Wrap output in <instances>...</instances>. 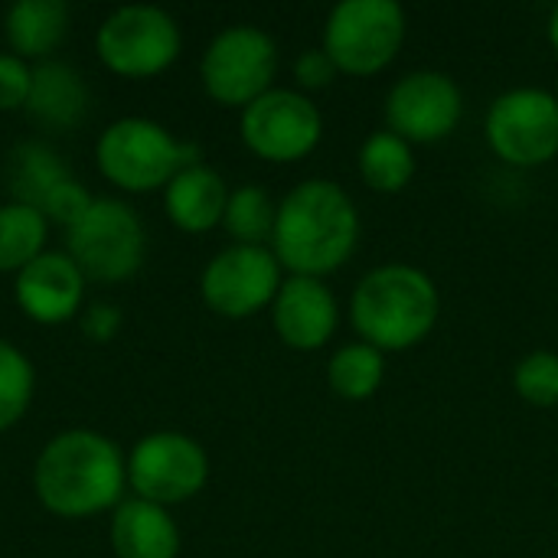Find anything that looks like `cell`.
<instances>
[{"instance_id":"5bb4252c","label":"cell","mask_w":558,"mask_h":558,"mask_svg":"<svg viewBox=\"0 0 558 558\" xmlns=\"http://www.w3.org/2000/svg\"><path fill=\"white\" fill-rule=\"evenodd\" d=\"M271 324L284 347L314 353L333 340L340 327V304L320 278L288 275L271 304Z\"/></svg>"},{"instance_id":"484cf974","label":"cell","mask_w":558,"mask_h":558,"mask_svg":"<svg viewBox=\"0 0 558 558\" xmlns=\"http://www.w3.org/2000/svg\"><path fill=\"white\" fill-rule=\"evenodd\" d=\"M513 389L526 405L556 409L558 405V353L536 350L526 353L513 369Z\"/></svg>"},{"instance_id":"cb8c5ba5","label":"cell","mask_w":558,"mask_h":558,"mask_svg":"<svg viewBox=\"0 0 558 558\" xmlns=\"http://www.w3.org/2000/svg\"><path fill=\"white\" fill-rule=\"evenodd\" d=\"M278 203L262 186H239L229 193L222 226L235 239V245H265L275 232Z\"/></svg>"},{"instance_id":"7c38bea8","label":"cell","mask_w":558,"mask_h":558,"mask_svg":"<svg viewBox=\"0 0 558 558\" xmlns=\"http://www.w3.org/2000/svg\"><path fill=\"white\" fill-rule=\"evenodd\" d=\"M209 458L180 432H154L141 438L128 458V484L147 504L167 507L196 497L206 487Z\"/></svg>"},{"instance_id":"7402d4cb","label":"cell","mask_w":558,"mask_h":558,"mask_svg":"<svg viewBox=\"0 0 558 558\" xmlns=\"http://www.w3.org/2000/svg\"><path fill=\"white\" fill-rule=\"evenodd\" d=\"M72 180L65 167L56 160V154L43 144H20L13 150L10 163V190L16 193V203H26L43 213V203L52 196L56 186Z\"/></svg>"},{"instance_id":"83f0119b","label":"cell","mask_w":558,"mask_h":558,"mask_svg":"<svg viewBox=\"0 0 558 558\" xmlns=\"http://www.w3.org/2000/svg\"><path fill=\"white\" fill-rule=\"evenodd\" d=\"M337 75H340V69H337L333 59L324 52V46H320V49H304V52L298 56V62H294V78H298V85L307 88V92H317V88L333 85Z\"/></svg>"},{"instance_id":"603a6c76","label":"cell","mask_w":558,"mask_h":558,"mask_svg":"<svg viewBox=\"0 0 558 558\" xmlns=\"http://www.w3.org/2000/svg\"><path fill=\"white\" fill-rule=\"evenodd\" d=\"M46 216L26 203L0 206V271H23L43 255Z\"/></svg>"},{"instance_id":"8fae6325","label":"cell","mask_w":558,"mask_h":558,"mask_svg":"<svg viewBox=\"0 0 558 558\" xmlns=\"http://www.w3.org/2000/svg\"><path fill=\"white\" fill-rule=\"evenodd\" d=\"M281 265L268 245H229L203 271L199 291L209 311L229 320H245L275 304Z\"/></svg>"},{"instance_id":"f546056e","label":"cell","mask_w":558,"mask_h":558,"mask_svg":"<svg viewBox=\"0 0 558 558\" xmlns=\"http://www.w3.org/2000/svg\"><path fill=\"white\" fill-rule=\"evenodd\" d=\"M546 33H549V43H553V49L558 52V3L549 10V23H546Z\"/></svg>"},{"instance_id":"9c48e42d","label":"cell","mask_w":558,"mask_h":558,"mask_svg":"<svg viewBox=\"0 0 558 558\" xmlns=\"http://www.w3.org/2000/svg\"><path fill=\"white\" fill-rule=\"evenodd\" d=\"M180 26L177 20L150 3L118 7L95 36L101 62L128 78H147L163 72L180 56Z\"/></svg>"},{"instance_id":"4316f807","label":"cell","mask_w":558,"mask_h":558,"mask_svg":"<svg viewBox=\"0 0 558 558\" xmlns=\"http://www.w3.org/2000/svg\"><path fill=\"white\" fill-rule=\"evenodd\" d=\"M29 85H33V69L13 52H0V111L26 108Z\"/></svg>"},{"instance_id":"d4e9b609","label":"cell","mask_w":558,"mask_h":558,"mask_svg":"<svg viewBox=\"0 0 558 558\" xmlns=\"http://www.w3.org/2000/svg\"><path fill=\"white\" fill-rule=\"evenodd\" d=\"M33 399V366L29 360L0 340V432L13 428Z\"/></svg>"},{"instance_id":"5b68a950","label":"cell","mask_w":558,"mask_h":558,"mask_svg":"<svg viewBox=\"0 0 558 558\" xmlns=\"http://www.w3.org/2000/svg\"><path fill=\"white\" fill-rule=\"evenodd\" d=\"M405 29L396 0H340L324 23V52L343 75L369 78L396 62Z\"/></svg>"},{"instance_id":"2e32d148","label":"cell","mask_w":558,"mask_h":558,"mask_svg":"<svg viewBox=\"0 0 558 558\" xmlns=\"http://www.w3.org/2000/svg\"><path fill=\"white\" fill-rule=\"evenodd\" d=\"M111 546L118 558H177L180 530L163 507L134 497L114 507Z\"/></svg>"},{"instance_id":"9a60e30c","label":"cell","mask_w":558,"mask_h":558,"mask_svg":"<svg viewBox=\"0 0 558 558\" xmlns=\"http://www.w3.org/2000/svg\"><path fill=\"white\" fill-rule=\"evenodd\" d=\"M85 294V275L65 252H43L16 271V304L36 324H65Z\"/></svg>"},{"instance_id":"6da1fadb","label":"cell","mask_w":558,"mask_h":558,"mask_svg":"<svg viewBox=\"0 0 558 558\" xmlns=\"http://www.w3.org/2000/svg\"><path fill=\"white\" fill-rule=\"evenodd\" d=\"M356 242L360 213L340 183L314 177L278 203L271 252L284 271L324 281L350 262Z\"/></svg>"},{"instance_id":"d6986e66","label":"cell","mask_w":558,"mask_h":558,"mask_svg":"<svg viewBox=\"0 0 558 558\" xmlns=\"http://www.w3.org/2000/svg\"><path fill=\"white\" fill-rule=\"evenodd\" d=\"M69 26V7L62 0H16L7 10V43L13 56L43 59L49 56Z\"/></svg>"},{"instance_id":"4fadbf2b","label":"cell","mask_w":558,"mask_h":558,"mask_svg":"<svg viewBox=\"0 0 558 558\" xmlns=\"http://www.w3.org/2000/svg\"><path fill=\"white\" fill-rule=\"evenodd\" d=\"M464 95L448 72L415 69L386 95V124L409 144H438L458 131Z\"/></svg>"},{"instance_id":"3957f363","label":"cell","mask_w":558,"mask_h":558,"mask_svg":"<svg viewBox=\"0 0 558 558\" xmlns=\"http://www.w3.org/2000/svg\"><path fill=\"white\" fill-rule=\"evenodd\" d=\"M124 458L105 435L75 428L56 435L36 458L33 484L39 504L56 517H92L121 504Z\"/></svg>"},{"instance_id":"ba28073f","label":"cell","mask_w":558,"mask_h":558,"mask_svg":"<svg viewBox=\"0 0 558 558\" xmlns=\"http://www.w3.org/2000/svg\"><path fill=\"white\" fill-rule=\"evenodd\" d=\"M199 72L213 101L226 108H248L255 98L275 88L278 46L265 29L239 23L209 43Z\"/></svg>"},{"instance_id":"8992f818","label":"cell","mask_w":558,"mask_h":558,"mask_svg":"<svg viewBox=\"0 0 558 558\" xmlns=\"http://www.w3.org/2000/svg\"><path fill=\"white\" fill-rule=\"evenodd\" d=\"M65 255L92 281H124L144 262V226L121 199H92L88 213L65 229Z\"/></svg>"},{"instance_id":"30bf717a","label":"cell","mask_w":558,"mask_h":558,"mask_svg":"<svg viewBox=\"0 0 558 558\" xmlns=\"http://www.w3.org/2000/svg\"><path fill=\"white\" fill-rule=\"evenodd\" d=\"M239 131L255 157L268 163H294L320 144L324 114L304 92L271 88L242 108Z\"/></svg>"},{"instance_id":"7a4b0ae2","label":"cell","mask_w":558,"mask_h":558,"mask_svg":"<svg viewBox=\"0 0 558 558\" xmlns=\"http://www.w3.org/2000/svg\"><path fill=\"white\" fill-rule=\"evenodd\" d=\"M441 317V294L428 271L386 262L366 271L350 298V324L379 353H402L425 343Z\"/></svg>"},{"instance_id":"ac0fdd59","label":"cell","mask_w":558,"mask_h":558,"mask_svg":"<svg viewBox=\"0 0 558 558\" xmlns=\"http://www.w3.org/2000/svg\"><path fill=\"white\" fill-rule=\"evenodd\" d=\"M85 108H88V92L75 69H69L65 62H39L33 69L26 111L39 124L52 131H65L85 118Z\"/></svg>"},{"instance_id":"ffe728a7","label":"cell","mask_w":558,"mask_h":558,"mask_svg":"<svg viewBox=\"0 0 558 558\" xmlns=\"http://www.w3.org/2000/svg\"><path fill=\"white\" fill-rule=\"evenodd\" d=\"M356 167H360V180L369 190L386 193V196L402 193L415 177V150L409 141H402L399 134L386 128L363 141Z\"/></svg>"},{"instance_id":"52a82bcc","label":"cell","mask_w":558,"mask_h":558,"mask_svg":"<svg viewBox=\"0 0 558 558\" xmlns=\"http://www.w3.org/2000/svg\"><path fill=\"white\" fill-rule=\"evenodd\" d=\"M484 134L504 163L546 167L558 157V98L546 88H510L490 101Z\"/></svg>"},{"instance_id":"277c9868","label":"cell","mask_w":558,"mask_h":558,"mask_svg":"<svg viewBox=\"0 0 558 558\" xmlns=\"http://www.w3.org/2000/svg\"><path fill=\"white\" fill-rule=\"evenodd\" d=\"M95 160L108 183L128 193H147L167 186L180 170L193 167L196 147L173 141L157 121L121 118L101 131Z\"/></svg>"},{"instance_id":"44dd1931","label":"cell","mask_w":558,"mask_h":558,"mask_svg":"<svg viewBox=\"0 0 558 558\" xmlns=\"http://www.w3.org/2000/svg\"><path fill=\"white\" fill-rule=\"evenodd\" d=\"M386 379V353L369 343H347L327 363L330 389L347 402H366L383 389Z\"/></svg>"},{"instance_id":"f1b7e54d","label":"cell","mask_w":558,"mask_h":558,"mask_svg":"<svg viewBox=\"0 0 558 558\" xmlns=\"http://www.w3.org/2000/svg\"><path fill=\"white\" fill-rule=\"evenodd\" d=\"M121 327V311L114 304H92L82 317V333L95 343H108Z\"/></svg>"},{"instance_id":"e0dca14e","label":"cell","mask_w":558,"mask_h":558,"mask_svg":"<svg viewBox=\"0 0 558 558\" xmlns=\"http://www.w3.org/2000/svg\"><path fill=\"white\" fill-rule=\"evenodd\" d=\"M226 203H229L226 180L206 163H193L180 170L163 193L167 216L183 232H209L213 226H219L226 216Z\"/></svg>"}]
</instances>
